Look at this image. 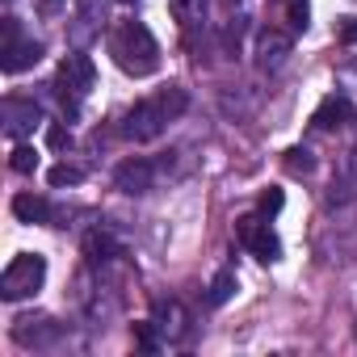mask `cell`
<instances>
[{
    "instance_id": "1",
    "label": "cell",
    "mask_w": 357,
    "mask_h": 357,
    "mask_svg": "<svg viewBox=\"0 0 357 357\" xmlns=\"http://www.w3.org/2000/svg\"><path fill=\"white\" fill-rule=\"evenodd\" d=\"M185 105H190V93H185L181 84H164V89H155L151 97H143V101L130 105V114H126V122H122V135H126L130 143H151V139L164 135V126H168L172 118L185 114Z\"/></svg>"
},
{
    "instance_id": "2",
    "label": "cell",
    "mask_w": 357,
    "mask_h": 357,
    "mask_svg": "<svg viewBox=\"0 0 357 357\" xmlns=\"http://www.w3.org/2000/svg\"><path fill=\"white\" fill-rule=\"evenodd\" d=\"M109 55L126 76H151L160 68V43L143 22H118L109 34Z\"/></svg>"
},
{
    "instance_id": "3",
    "label": "cell",
    "mask_w": 357,
    "mask_h": 357,
    "mask_svg": "<svg viewBox=\"0 0 357 357\" xmlns=\"http://www.w3.org/2000/svg\"><path fill=\"white\" fill-rule=\"evenodd\" d=\"M47 282V257L38 252H22L5 265V273H0V298L5 303H17V298H30L38 294Z\"/></svg>"
},
{
    "instance_id": "4",
    "label": "cell",
    "mask_w": 357,
    "mask_h": 357,
    "mask_svg": "<svg viewBox=\"0 0 357 357\" xmlns=\"http://www.w3.org/2000/svg\"><path fill=\"white\" fill-rule=\"evenodd\" d=\"M93 84H97V68H93V59H89L84 51H76V55H68V59L59 63L55 89L63 93V109H68V118H76L80 101L93 93Z\"/></svg>"
},
{
    "instance_id": "5",
    "label": "cell",
    "mask_w": 357,
    "mask_h": 357,
    "mask_svg": "<svg viewBox=\"0 0 357 357\" xmlns=\"http://www.w3.org/2000/svg\"><path fill=\"white\" fill-rule=\"evenodd\" d=\"M236 240H240L257 261H278V257H282V244H278V236L269 231V223H265L261 215L236 219Z\"/></svg>"
},
{
    "instance_id": "6",
    "label": "cell",
    "mask_w": 357,
    "mask_h": 357,
    "mask_svg": "<svg viewBox=\"0 0 357 357\" xmlns=\"http://www.w3.org/2000/svg\"><path fill=\"white\" fill-rule=\"evenodd\" d=\"M151 185H155V164L147 155H130L114 172V190H122V194H147Z\"/></svg>"
},
{
    "instance_id": "7",
    "label": "cell",
    "mask_w": 357,
    "mask_h": 357,
    "mask_svg": "<svg viewBox=\"0 0 357 357\" xmlns=\"http://www.w3.org/2000/svg\"><path fill=\"white\" fill-rule=\"evenodd\" d=\"M0 118H5V135H9V139H22L26 130H34V126L43 122V109H38L34 101H17V97H9L5 105H0Z\"/></svg>"
},
{
    "instance_id": "8",
    "label": "cell",
    "mask_w": 357,
    "mask_h": 357,
    "mask_svg": "<svg viewBox=\"0 0 357 357\" xmlns=\"http://www.w3.org/2000/svg\"><path fill=\"white\" fill-rule=\"evenodd\" d=\"M38 59H43V43H34V38H17L9 47H0V72L5 76H17V72L34 68Z\"/></svg>"
},
{
    "instance_id": "9",
    "label": "cell",
    "mask_w": 357,
    "mask_h": 357,
    "mask_svg": "<svg viewBox=\"0 0 357 357\" xmlns=\"http://www.w3.org/2000/svg\"><path fill=\"white\" fill-rule=\"evenodd\" d=\"M353 118V105H349V97H340V93H328L324 101H319V109L311 114V126L315 130H336V126H344Z\"/></svg>"
},
{
    "instance_id": "10",
    "label": "cell",
    "mask_w": 357,
    "mask_h": 357,
    "mask_svg": "<svg viewBox=\"0 0 357 357\" xmlns=\"http://www.w3.org/2000/svg\"><path fill=\"white\" fill-rule=\"evenodd\" d=\"M290 55V34H278V30H261L257 34V63L269 72V68H282V59Z\"/></svg>"
},
{
    "instance_id": "11",
    "label": "cell",
    "mask_w": 357,
    "mask_h": 357,
    "mask_svg": "<svg viewBox=\"0 0 357 357\" xmlns=\"http://www.w3.org/2000/svg\"><path fill=\"white\" fill-rule=\"evenodd\" d=\"M13 215L22 223H51V202L43 194H17L13 198Z\"/></svg>"
},
{
    "instance_id": "12",
    "label": "cell",
    "mask_w": 357,
    "mask_h": 357,
    "mask_svg": "<svg viewBox=\"0 0 357 357\" xmlns=\"http://www.w3.org/2000/svg\"><path fill=\"white\" fill-rule=\"evenodd\" d=\"M168 13L176 17V26L190 34V30H198L206 22V0H168Z\"/></svg>"
},
{
    "instance_id": "13",
    "label": "cell",
    "mask_w": 357,
    "mask_h": 357,
    "mask_svg": "<svg viewBox=\"0 0 357 357\" xmlns=\"http://www.w3.org/2000/svg\"><path fill=\"white\" fill-rule=\"evenodd\" d=\"M84 257H89L93 265H105V261L122 257V248H118V240H114L109 231H89V236H84Z\"/></svg>"
},
{
    "instance_id": "14",
    "label": "cell",
    "mask_w": 357,
    "mask_h": 357,
    "mask_svg": "<svg viewBox=\"0 0 357 357\" xmlns=\"http://www.w3.org/2000/svg\"><path fill=\"white\" fill-rule=\"evenodd\" d=\"M80 26H72V38L76 43H89V34H97L101 30V22H105V5L97 9V0H80V17H76Z\"/></svg>"
},
{
    "instance_id": "15",
    "label": "cell",
    "mask_w": 357,
    "mask_h": 357,
    "mask_svg": "<svg viewBox=\"0 0 357 357\" xmlns=\"http://www.w3.org/2000/svg\"><path fill=\"white\" fill-rule=\"evenodd\" d=\"M236 290H240L236 269H219V273H215V282H211V294H206V298H211V307H223Z\"/></svg>"
},
{
    "instance_id": "16",
    "label": "cell",
    "mask_w": 357,
    "mask_h": 357,
    "mask_svg": "<svg viewBox=\"0 0 357 357\" xmlns=\"http://www.w3.org/2000/svg\"><path fill=\"white\" fill-rule=\"evenodd\" d=\"M47 181H51V190H68V185H80V181H84V168L63 160V164H55V168L47 172Z\"/></svg>"
},
{
    "instance_id": "17",
    "label": "cell",
    "mask_w": 357,
    "mask_h": 357,
    "mask_svg": "<svg viewBox=\"0 0 357 357\" xmlns=\"http://www.w3.org/2000/svg\"><path fill=\"white\" fill-rule=\"evenodd\" d=\"M155 324L168 332V336H181L185 332V315H181V307H176V303H155Z\"/></svg>"
},
{
    "instance_id": "18",
    "label": "cell",
    "mask_w": 357,
    "mask_h": 357,
    "mask_svg": "<svg viewBox=\"0 0 357 357\" xmlns=\"http://www.w3.org/2000/svg\"><path fill=\"white\" fill-rule=\"evenodd\" d=\"M282 164H286V172H290V176H311V172H315V160H311V151H307V147H290Z\"/></svg>"
},
{
    "instance_id": "19",
    "label": "cell",
    "mask_w": 357,
    "mask_h": 357,
    "mask_svg": "<svg viewBox=\"0 0 357 357\" xmlns=\"http://www.w3.org/2000/svg\"><path fill=\"white\" fill-rule=\"evenodd\" d=\"M9 168H13V172H22V176H30V172L38 168V151H34L30 143H17V147H13V155H9Z\"/></svg>"
},
{
    "instance_id": "20",
    "label": "cell",
    "mask_w": 357,
    "mask_h": 357,
    "mask_svg": "<svg viewBox=\"0 0 357 357\" xmlns=\"http://www.w3.org/2000/svg\"><path fill=\"white\" fill-rule=\"evenodd\" d=\"M286 22H290L294 34H303L311 26V5H307V0H290V5H286Z\"/></svg>"
},
{
    "instance_id": "21",
    "label": "cell",
    "mask_w": 357,
    "mask_h": 357,
    "mask_svg": "<svg viewBox=\"0 0 357 357\" xmlns=\"http://www.w3.org/2000/svg\"><path fill=\"white\" fill-rule=\"evenodd\" d=\"M135 344H139L143 353H155V349H160V340H155V319H151V324H135Z\"/></svg>"
},
{
    "instance_id": "22",
    "label": "cell",
    "mask_w": 357,
    "mask_h": 357,
    "mask_svg": "<svg viewBox=\"0 0 357 357\" xmlns=\"http://www.w3.org/2000/svg\"><path fill=\"white\" fill-rule=\"evenodd\" d=\"M47 147H55V151L72 147V130H68L63 122H51V126H47Z\"/></svg>"
},
{
    "instance_id": "23",
    "label": "cell",
    "mask_w": 357,
    "mask_h": 357,
    "mask_svg": "<svg viewBox=\"0 0 357 357\" xmlns=\"http://www.w3.org/2000/svg\"><path fill=\"white\" fill-rule=\"evenodd\" d=\"M22 38V22L17 17H0V47H9Z\"/></svg>"
},
{
    "instance_id": "24",
    "label": "cell",
    "mask_w": 357,
    "mask_h": 357,
    "mask_svg": "<svg viewBox=\"0 0 357 357\" xmlns=\"http://www.w3.org/2000/svg\"><path fill=\"white\" fill-rule=\"evenodd\" d=\"M282 202H286V198H282V190H265L257 206H261V215H278V211H282Z\"/></svg>"
},
{
    "instance_id": "25",
    "label": "cell",
    "mask_w": 357,
    "mask_h": 357,
    "mask_svg": "<svg viewBox=\"0 0 357 357\" xmlns=\"http://www.w3.org/2000/svg\"><path fill=\"white\" fill-rule=\"evenodd\" d=\"M240 38H244V22L236 17V22L223 30V47H227V51H240Z\"/></svg>"
},
{
    "instance_id": "26",
    "label": "cell",
    "mask_w": 357,
    "mask_h": 357,
    "mask_svg": "<svg viewBox=\"0 0 357 357\" xmlns=\"http://www.w3.org/2000/svg\"><path fill=\"white\" fill-rule=\"evenodd\" d=\"M340 43H357V17H344L340 22Z\"/></svg>"
},
{
    "instance_id": "27",
    "label": "cell",
    "mask_w": 357,
    "mask_h": 357,
    "mask_svg": "<svg viewBox=\"0 0 357 357\" xmlns=\"http://www.w3.org/2000/svg\"><path fill=\"white\" fill-rule=\"evenodd\" d=\"M223 5H227V9H231V5H236V0H223Z\"/></svg>"
},
{
    "instance_id": "28",
    "label": "cell",
    "mask_w": 357,
    "mask_h": 357,
    "mask_svg": "<svg viewBox=\"0 0 357 357\" xmlns=\"http://www.w3.org/2000/svg\"><path fill=\"white\" fill-rule=\"evenodd\" d=\"M126 5H130V0H126Z\"/></svg>"
}]
</instances>
